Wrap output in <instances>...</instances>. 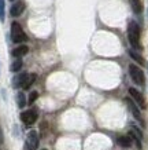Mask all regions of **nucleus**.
Returning a JSON list of instances; mask_svg holds the SVG:
<instances>
[{"label": "nucleus", "instance_id": "nucleus-1", "mask_svg": "<svg viewBox=\"0 0 148 150\" xmlns=\"http://www.w3.org/2000/svg\"><path fill=\"white\" fill-rule=\"evenodd\" d=\"M128 39H129V43L135 50H141V46H140V28L135 21H130L129 25H128Z\"/></svg>", "mask_w": 148, "mask_h": 150}, {"label": "nucleus", "instance_id": "nucleus-20", "mask_svg": "<svg viewBox=\"0 0 148 150\" xmlns=\"http://www.w3.org/2000/svg\"><path fill=\"white\" fill-rule=\"evenodd\" d=\"M11 1H14V0H11Z\"/></svg>", "mask_w": 148, "mask_h": 150}, {"label": "nucleus", "instance_id": "nucleus-3", "mask_svg": "<svg viewBox=\"0 0 148 150\" xmlns=\"http://www.w3.org/2000/svg\"><path fill=\"white\" fill-rule=\"evenodd\" d=\"M129 74L130 77H132V80L137 84V86H143L144 84V73L143 70L139 68V66H136V65H129Z\"/></svg>", "mask_w": 148, "mask_h": 150}, {"label": "nucleus", "instance_id": "nucleus-10", "mask_svg": "<svg viewBox=\"0 0 148 150\" xmlns=\"http://www.w3.org/2000/svg\"><path fill=\"white\" fill-rule=\"evenodd\" d=\"M27 51H29V47L27 46H19V47H17V48H14L11 54H13V57H15L17 59H19L21 57L26 55Z\"/></svg>", "mask_w": 148, "mask_h": 150}, {"label": "nucleus", "instance_id": "nucleus-19", "mask_svg": "<svg viewBox=\"0 0 148 150\" xmlns=\"http://www.w3.org/2000/svg\"><path fill=\"white\" fill-rule=\"evenodd\" d=\"M43 150H47V149H43Z\"/></svg>", "mask_w": 148, "mask_h": 150}, {"label": "nucleus", "instance_id": "nucleus-12", "mask_svg": "<svg viewBox=\"0 0 148 150\" xmlns=\"http://www.w3.org/2000/svg\"><path fill=\"white\" fill-rule=\"evenodd\" d=\"M129 3H130V7H132V10H133L135 14H140L143 11V4H141L140 0H129Z\"/></svg>", "mask_w": 148, "mask_h": 150}, {"label": "nucleus", "instance_id": "nucleus-14", "mask_svg": "<svg viewBox=\"0 0 148 150\" xmlns=\"http://www.w3.org/2000/svg\"><path fill=\"white\" fill-rule=\"evenodd\" d=\"M21 68H22V61H21V58L19 59H15L13 64H11V72H19L21 70Z\"/></svg>", "mask_w": 148, "mask_h": 150}, {"label": "nucleus", "instance_id": "nucleus-5", "mask_svg": "<svg viewBox=\"0 0 148 150\" xmlns=\"http://www.w3.org/2000/svg\"><path fill=\"white\" fill-rule=\"evenodd\" d=\"M129 94H130V96L133 98V100H136V103L139 105L140 108H143V109L147 108V105H145V99H144L143 94H141L140 91H137L136 88H129Z\"/></svg>", "mask_w": 148, "mask_h": 150}, {"label": "nucleus", "instance_id": "nucleus-15", "mask_svg": "<svg viewBox=\"0 0 148 150\" xmlns=\"http://www.w3.org/2000/svg\"><path fill=\"white\" fill-rule=\"evenodd\" d=\"M129 55H130V57H132V58H133V59H135L136 62H139L140 65H143V64H144V59L141 58V57H140V54H137L136 51H133V50H129Z\"/></svg>", "mask_w": 148, "mask_h": 150}, {"label": "nucleus", "instance_id": "nucleus-11", "mask_svg": "<svg viewBox=\"0 0 148 150\" xmlns=\"http://www.w3.org/2000/svg\"><path fill=\"white\" fill-rule=\"evenodd\" d=\"M117 143L121 147H130L132 146V138L129 135H121L117 138Z\"/></svg>", "mask_w": 148, "mask_h": 150}, {"label": "nucleus", "instance_id": "nucleus-17", "mask_svg": "<svg viewBox=\"0 0 148 150\" xmlns=\"http://www.w3.org/2000/svg\"><path fill=\"white\" fill-rule=\"evenodd\" d=\"M37 98H39V92H37V91H32L30 95H29V98H27V102H29V103H33Z\"/></svg>", "mask_w": 148, "mask_h": 150}, {"label": "nucleus", "instance_id": "nucleus-6", "mask_svg": "<svg viewBox=\"0 0 148 150\" xmlns=\"http://www.w3.org/2000/svg\"><path fill=\"white\" fill-rule=\"evenodd\" d=\"M21 120H22L26 125H32V124H34L36 123V120H37L36 110H27V112H23V113L21 114Z\"/></svg>", "mask_w": 148, "mask_h": 150}, {"label": "nucleus", "instance_id": "nucleus-16", "mask_svg": "<svg viewBox=\"0 0 148 150\" xmlns=\"http://www.w3.org/2000/svg\"><path fill=\"white\" fill-rule=\"evenodd\" d=\"M17 100H18L19 108H23V106L26 105V100H25V95H23V92H19L18 95H17Z\"/></svg>", "mask_w": 148, "mask_h": 150}, {"label": "nucleus", "instance_id": "nucleus-13", "mask_svg": "<svg viewBox=\"0 0 148 150\" xmlns=\"http://www.w3.org/2000/svg\"><path fill=\"white\" fill-rule=\"evenodd\" d=\"M36 79H37V74L36 73H32V74H29L26 79V81H25V84H23V90H29L33 84H34V81H36Z\"/></svg>", "mask_w": 148, "mask_h": 150}, {"label": "nucleus", "instance_id": "nucleus-8", "mask_svg": "<svg viewBox=\"0 0 148 150\" xmlns=\"http://www.w3.org/2000/svg\"><path fill=\"white\" fill-rule=\"evenodd\" d=\"M23 11H25V3L23 1H15L13 4V7L10 8V14L13 17H19Z\"/></svg>", "mask_w": 148, "mask_h": 150}, {"label": "nucleus", "instance_id": "nucleus-18", "mask_svg": "<svg viewBox=\"0 0 148 150\" xmlns=\"http://www.w3.org/2000/svg\"><path fill=\"white\" fill-rule=\"evenodd\" d=\"M0 21H4V0H0Z\"/></svg>", "mask_w": 148, "mask_h": 150}, {"label": "nucleus", "instance_id": "nucleus-9", "mask_svg": "<svg viewBox=\"0 0 148 150\" xmlns=\"http://www.w3.org/2000/svg\"><path fill=\"white\" fill-rule=\"evenodd\" d=\"M27 76H29L27 73H21L19 76H17V77H14V80H13V86L15 87V88L23 87V84H25V81H26Z\"/></svg>", "mask_w": 148, "mask_h": 150}, {"label": "nucleus", "instance_id": "nucleus-4", "mask_svg": "<svg viewBox=\"0 0 148 150\" xmlns=\"http://www.w3.org/2000/svg\"><path fill=\"white\" fill-rule=\"evenodd\" d=\"M39 142H40V138H39V134L36 131H30L27 134L26 142H25V147L23 150H36L39 147Z\"/></svg>", "mask_w": 148, "mask_h": 150}, {"label": "nucleus", "instance_id": "nucleus-2", "mask_svg": "<svg viewBox=\"0 0 148 150\" xmlns=\"http://www.w3.org/2000/svg\"><path fill=\"white\" fill-rule=\"evenodd\" d=\"M11 39L14 43H23L27 40L26 33L23 32L22 26L18 22H13L11 23Z\"/></svg>", "mask_w": 148, "mask_h": 150}, {"label": "nucleus", "instance_id": "nucleus-7", "mask_svg": "<svg viewBox=\"0 0 148 150\" xmlns=\"http://www.w3.org/2000/svg\"><path fill=\"white\" fill-rule=\"evenodd\" d=\"M125 102H126V105H128V108L130 109V112H132V114L135 116L136 120H139V121H141V124H144L143 123V117H141V114H140V110H139V108L135 105V102H133L132 99H129V98H126Z\"/></svg>", "mask_w": 148, "mask_h": 150}]
</instances>
